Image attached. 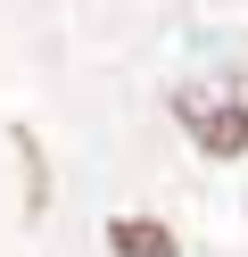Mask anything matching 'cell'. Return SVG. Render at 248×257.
Here are the masks:
<instances>
[{
    "mask_svg": "<svg viewBox=\"0 0 248 257\" xmlns=\"http://www.w3.org/2000/svg\"><path fill=\"white\" fill-rule=\"evenodd\" d=\"M108 249H116V257H182L174 232H165L157 216H116V224H108Z\"/></svg>",
    "mask_w": 248,
    "mask_h": 257,
    "instance_id": "obj_2",
    "label": "cell"
},
{
    "mask_svg": "<svg viewBox=\"0 0 248 257\" xmlns=\"http://www.w3.org/2000/svg\"><path fill=\"white\" fill-rule=\"evenodd\" d=\"M174 124L190 133L198 158H248V100L231 83H182L174 91Z\"/></svg>",
    "mask_w": 248,
    "mask_h": 257,
    "instance_id": "obj_1",
    "label": "cell"
}]
</instances>
